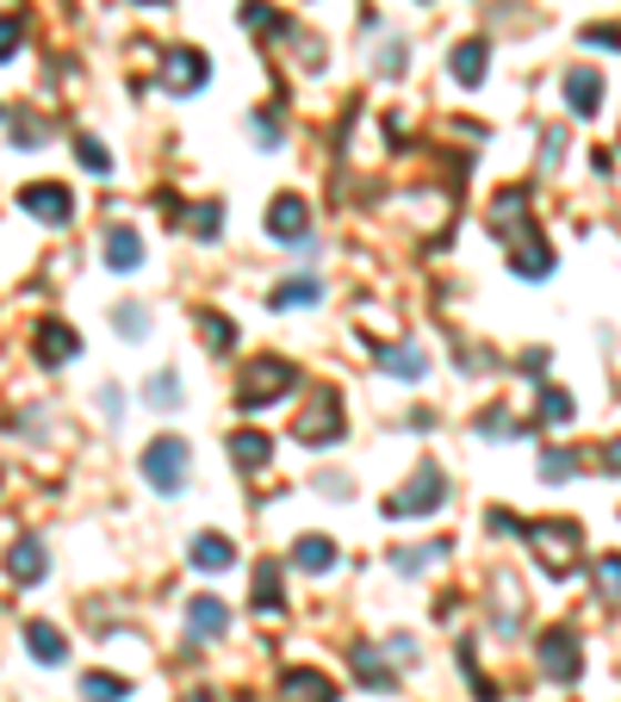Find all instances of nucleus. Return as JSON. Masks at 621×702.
I'll use <instances>...</instances> for the list:
<instances>
[{"mask_svg": "<svg viewBox=\"0 0 621 702\" xmlns=\"http://www.w3.org/2000/svg\"><path fill=\"white\" fill-rule=\"evenodd\" d=\"M100 405H106V417L119 423V417H124V391H119V386H100Z\"/></svg>", "mask_w": 621, "mask_h": 702, "instance_id": "49530a36", "label": "nucleus"}, {"mask_svg": "<svg viewBox=\"0 0 621 702\" xmlns=\"http://www.w3.org/2000/svg\"><path fill=\"white\" fill-rule=\"evenodd\" d=\"M267 236L286 243V250H298L310 236V205L298 200V193H274V205H267Z\"/></svg>", "mask_w": 621, "mask_h": 702, "instance_id": "1a4fd4ad", "label": "nucleus"}, {"mask_svg": "<svg viewBox=\"0 0 621 702\" xmlns=\"http://www.w3.org/2000/svg\"><path fill=\"white\" fill-rule=\"evenodd\" d=\"M75 355H81V336L69 324H44L38 329V360H44V367H69Z\"/></svg>", "mask_w": 621, "mask_h": 702, "instance_id": "412c9836", "label": "nucleus"}, {"mask_svg": "<svg viewBox=\"0 0 621 702\" xmlns=\"http://www.w3.org/2000/svg\"><path fill=\"white\" fill-rule=\"evenodd\" d=\"M454 81H460V88H479L485 81V69H491V44H485V38H466L460 50H454Z\"/></svg>", "mask_w": 621, "mask_h": 702, "instance_id": "4be33fe9", "label": "nucleus"}, {"mask_svg": "<svg viewBox=\"0 0 621 702\" xmlns=\"http://www.w3.org/2000/svg\"><path fill=\"white\" fill-rule=\"evenodd\" d=\"M267 460H274V441H267L262 429H236L231 436V467L236 472H267Z\"/></svg>", "mask_w": 621, "mask_h": 702, "instance_id": "aec40b11", "label": "nucleus"}, {"mask_svg": "<svg viewBox=\"0 0 621 702\" xmlns=\"http://www.w3.org/2000/svg\"><path fill=\"white\" fill-rule=\"evenodd\" d=\"M143 479H150L155 498H181L186 491V472H193V448H186L181 436H155L150 448H143Z\"/></svg>", "mask_w": 621, "mask_h": 702, "instance_id": "7ed1b4c3", "label": "nucleus"}, {"mask_svg": "<svg viewBox=\"0 0 621 702\" xmlns=\"http://www.w3.org/2000/svg\"><path fill=\"white\" fill-rule=\"evenodd\" d=\"M584 44L590 50H621V26H584Z\"/></svg>", "mask_w": 621, "mask_h": 702, "instance_id": "79ce46f5", "label": "nucleus"}, {"mask_svg": "<svg viewBox=\"0 0 621 702\" xmlns=\"http://www.w3.org/2000/svg\"><path fill=\"white\" fill-rule=\"evenodd\" d=\"M336 541H329V535H298L293 541V566L298 572H310V578H324V572H336Z\"/></svg>", "mask_w": 621, "mask_h": 702, "instance_id": "6ab92c4d", "label": "nucleus"}, {"mask_svg": "<svg viewBox=\"0 0 621 702\" xmlns=\"http://www.w3.org/2000/svg\"><path fill=\"white\" fill-rule=\"evenodd\" d=\"M541 671L553 678V684H578L584 653H578V634H572V628H547V634H541Z\"/></svg>", "mask_w": 621, "mask_h": 702, "instance_id": "6e6552de", "label": "nucleus"}, {"mask_svg": "<svg viewBox=\"0 0 621 702\" xmlns=\"http://www.w3.org/2000/svg\"><path fill=\"white\" fill-rule=\"evenodd\" d=\"M138 7H169V0H138Z\"/></svg>", "mask_w": 621, "mask_h": 702, "instance_id": "3c124183", "label": "nucleus"}, {"mask_svg": "<svg viewBox=\"0 0 621 702\" xmlns=\"http://www.w3.org/2000/svg\"><path fill=\"white\" fill-rule=\"evenodd\" d=\"M224 628H231V609L217 603V597H193L186 603V634L193 640H224Z\"/></svg>", "mask_w": 621, "mask_h": 702, "instance_id": "a211bd4d", "label": "nucleus"}, {"mask_svg": "<svg viewBox=\"0 0 621 702\" xmlns=\"http://www.w3.org/2000/svg\"><path fill=\"white\" fill-rule=\"evenodd\" d=\"M348 436V410H342L336 391H310L305 405H298L293 417V441L298 448H336V441Z\"/></svg>", "mask_w": 621, "mask_h": 702, "instance_id": "f03ea898", "label": "nucleus"}, {"mask_svg": "<svg viewBox=\"0 0 621 702\" xmlns=\"http://www.w3.org/2000/svg\"><path fill=\"white\" fill-rule=\"evenodd\" d=\"M528 218H535V205H528L522 187H503L491 200V231L497 236H510V243H516V236H528Z\"/></svg>", "mask_w": 621, "mask_h": 702, "instance_id": "9b49d317", "label": "nucleus"}, {"mask_svg": "<svg viewBox=\"0 0 621 702\" xmlns=\"http://www.w3.org/2000/svg\"><path fill=\"white\" fill-rule=\"evenodd\" d=\"M248 26V32H279V13L274 7H262V0H243V13H236Z\"/></svg>", "mask_w": 621, "mask_h": 702, "instance_id": "4c0bfd02", "label": "nucleus"}, {"mask_svg": "<svg viewBox=\"0 0 621 702\" xmlns=\"http://www.w3.org/2000/svg\"><path fill=\"white\" fill-rule=\"evenodd\" d=\"M186 560L200 566V572H231V566H236V547H231V535L205 529V535H193V541H186Z\"/></svg>", "mask_w": 621, "mask_h": 702, "instance_id": "2eb2a0df", "label": "nucleus"}, {"mask_svg": "<svg viewBox=\"0 0 621 702\" xmlns=\"http://www.w3.org/2000/svg\"><path fill=\"white\" fill-rule=\"evenodd\" d=\"M522 423L510 417V410H479V436H516Z\"/></svg>", "mask_w": 621, "mask_h": 702, "instance_id": "58836bf2", "label": "nucleus"}, {"mask_svg": "<svg viewBox=\"0 0 621 702\" xmlns=\"http://www.w3.org/2000/svg\"><path fill=\"white\" fill-rule=\"evenodd\" d=\"M143 405L150 410H181V374H174V367H155V374L143 379Z\"/></svg>", "mask_w": 621, "mask_h": 702, "instance_id": "bb28decb", "label": "nucleus"}, {"mask_svg": "<svg viewBox=\"0 0 621 702\" xmlns=\"http://www.w3.org/2000/svg\"><path fill=\"white\" fill-rule=\"evenodd\" d=\"M124 696H131V684L119 671H88L81 678V702H124Z\"/></svg>", "mask_w": 621, "mask_h": 702, "instance_id": "c85d7f7f", "label": "nucleus"}, {"mask_svg": "<svg viewBox=\"0 0 621 702\" xmlns=\"http://www.w3.org/2000/svg\"><path fill=\"white\" fill-rule=\"evenodd\" d=\"M200 336L212 343V355H231L236 348V324L224 312H200Z\"/></svg>", "mask_w": 621, "mask_h": 702, "instance_id": "c756f323", "label": "nucleus"}, {"mask_svg": "<svg viewBox=\"0 0 621 702\" xmlns=\"http://www.w3.org/2000/svg\"><path fill=\"white\" fill-rule=\"evenodd\" d=\"M205 81H212V63H205L193 44H169L162 50V69H155V88L169 100H186V94H200Z\"/></svg>", "mask_w": 621, "mask_h": 702, "instance_id": "423d86ee", "label": "nucleus"}, {"mask_svg": "<svg viewBox=\"0 0 621 702\" xmlns=\"http://www.w3.org/2000/svg\"><path fill=\"white\" fill-rule=\"evenodd\" d=\"M485 529H491V535H522V516H510V510H491V516H485Z\"/></svg>", "mask_w": 621, "mask_h": 702, "instance_id": "37998d69", "label": "nucleus"}, {"mask_svg": "<svg viewBox=\"0 0 621 702\" xmlns=\"http://www.w3.org/2000/svg\"><path fill=\"white\" fill-rule=\"evenodd\" d=\"M379 367H386L391 379H410V386H417V379L429 374V355L410 348V343H398V348H379Z\"/></svg>", "mask_w": 621, "mask_h": 702, "instance_id": "a878e982", "label": "nucleus"}, {"mask_svg": "<svg viewBox=\"0 0 621 702\" xmlns=\"http://www.w3.org/2000/svg\"><path fill=\"white\" fill-rule=\"evenodd\" d=\"M186 702H212V696H205V690H193V696H186Z\"/></svg>", "mask_w": 621, "mask_h": 702, "instance_id": "8fccbe9b", "label": "nucleus"}, {"mask_svg": "<svg viewBox=\"0 0 621 702\" xmlns=\"http://www.w3.org/2000/svg\"><path fill=\"white\" fill-rule=\"evenodd\" d=\"M510 274H522V281H547V274H553V250H547L535 231L516 236L510 243Z\"/></svg>", "mask_w": 621, "mask_h": 702, "instance_id": "dca6fc26", "label": "nucleus"}, {"mask_svg": "<svg viewBox=\"0 0 621 702\" xmlns=\"http://www.w3.org/2000/svg\"><path fill=\"white\" fill-rule=\"evenodd\" d=\"M100 262H106L112 274H138L143 267V236L131 231V224H112V231L100 236Z\"/></svg>", "mask_w": 621, "mask_h": 702, "instance_id": "9d476101", "label": "nucleus"}, {"mask_svg": "<svg viewBox=\"0 0 621 702\" xmlns=\"http://www.w3.org/2000/svg\"><path fill=\"white\" fill-rule=\"evenodd\" d=\"M559 150H566V131H547V138H541V162H547V169L559 162Z\"/></svg>", "mask_w": 621, "mask_h": 702, "instance_id": "a18cd8bd", "label": "nucleus"}, {"mask_svg": "<svg viewBox=\"0 0 621 702\" xmlns=\"http://www.w3.org/2000/svg\"><path fill=\"white\" fill-rule=\"evenodd\" d=\"M75 156H81V169H88V174H112V150L100 138H75Z\"/></svg>", "mask_w": 621, "mask_h": 702, "instance_id": "f704fd0d", "label": "nucleus"}, {"mask_svg": "<svg viewBox=\"0 0 621 702\" xmlns=\"http://www.w3.org/2000/svg\"><path fill=\"white\" fill-rule=\"evenodd\" d=\"M298 391V367L286 355H255L243 367V379H236V405L243 410H274V405H286Z\"/></svg>", "mask_w": 621, "mask_h": 702, "instance_id": "f257e3e1", "label": "nucleus"}, {"mask_svg": "<svg viewBox=\"0 0 621 702\" xmlns=\"http://www.w3.org/2000/svg\"><path fill=\"white\" fill-rule=\"evenodd\" d=\"M248 603L262 609V615H279V609H286V597H279V566L274 560L255 566V597H248Z\"/></svg>", "mask_w": 621, "mask_h": 702, "instance_id": "cd10ccee", "label": "nucleus"}, {"mask_svg": "<svg viewBox=\"0 0 621 702\" xmlns=\"http://www.w3.org/2000/svg\"><path fill=\"white\" fill-rule=\"evenodd\" d=\"M267 305H274V312H310V305H324V281H317V274H293V281L274 286Z\"/></svg>", "mask_w": 621, "mask_h": 702, "instance_id": "f3484780", "label": "nucleus"}, {"mask_svg": "<svg viewBox=\"0 0 621 702\" xmlns=\"http://www.w3.org/2000/svg\"><path fill=\"white\" fill-rule=\"evenodd\" d=\"M19 205H26L38 224H50V231H62V224L75 218V193L62 187V181H31V187L19 193Z\"/></svg>", "mask_w": 621, "mask_h": 702, "instance_id": "0eeeda50", "label": "nucleus"}, {"mask_svg": "<svg viewBox=\"0 0 621 702\" xmlns=\"http://www.w3.org/2000/svg\"><path fill=\"white\" fill-rule=\"evenodd\" d=\"M50 572V547L44 541H13L7 547V578H13V584H38V578Z\"/></svg>", "mask_w": 621, "mask_h": 702, "instance_id": "4468645a", "label": "nucleus"}, {"mask_svg": "<svg viewBox=\"0 0 621 702\" xmlns=\"http://www.w3.org/2000/svg\"><path fill=\"white\" fill-rule=\"evenodd\" d=\"M597 591H603L609 603H621V553H603V560H597Z\"/></svg>", "mask_w": 621, "mask_h": 702, "instance_id": "c9c22d12", "label": "nucleus"}, {"mask_svg": "<svg viewBox=\"0 0 621 702\" xmlns=\"http://www.w3.org/2000/svg\"><path fill=\"white\" fill-rule=\"evenodd\" d=\"M317 491H329V498H348V479H342V472H317Z\"/></svg>", "mask_w": 621, "mask_h": 702, "instance_id": "de8ad7c7", "label": "nucleus"}, {"mask_svg": "<svg viewBox=\"0 0 621 702\" xmlns=\"http://www.w3.org/2000/svg\"><path fill=\"white\" fill-rule=\"evenodd\" d=\"M112 329H119V336H131V343H143V336H150V312H143L138 298H124L119 312H112Z\"/></svg>", "mask_w": 621, "mask_h": 702, "instance_id": "7c9ffc66", "label": "nucleus"}, {"mask_svg": "<svg viewBox=\"0 0 621 702\" xmlns=\"http://www.w3.org/2000/svg\"><path fill=\"white\" fill-rule=\"evenodd\" d=\"M522 541L535 547V560L547 566V578L578 572V522H522Z\"/></svg>", "mask_w": 621, "mask_h": 702, "instance_id": "39448f33", "label": "nucleus"}, {"mask_svg": "<svg viewBox=\"0 0 621 702\" xmlns=\"http://www.w3.org/2000/svg\"><path fill=\"white\" fill-rule=\"evenodd\" d=\"M535 398H541V417H547V423H572V410H578L566 386H541Z\"/></svg>", "mask_w": 621, "mask_h": 702, "instance_id": "473e14b6", "label": "nucleus"}, {"mask_svg": "<svg viewBox=\"0 0 621 702\" xmlns=\"http://www.w3.org/2000/svg\"><path fill=\"white\" fill-rule=\"evenodd\" d=\"M255 138H262L267 150H274V143H279V125H274V112H255Z\"/></svg>", "mask_w": 621, "mask_h": 702, "instance_id": "c03bdc74", "label": "nucleus"}, {"mask_svg": "<svg viewBox=\"0 0 621 702\" xmlns=\"http://www.w3.org/2000/svg\"><path fill=\"white\" fill-rule=\"evenodd\" d=\"M38 143H44V125L19 112V119H13V150H38Z\"/></svg>", "mask_w": 621, "mask_h": 702, "instance_id": "ea45409f", "label": "nucleus"}, {"mask_svg": "<svg viewBox=\"0 0 621 702\" xmlns=\"http://www.w3.org/2000/svg\"><path fill=\"white\" fill-rule=\"evenodd\" d=\"M26 653L38 659V665H62V659H69V640L50 622H26Z\"/></svg>", "mask_w": 621, "mask_h": 702, "instance_id": "5701e85b", "label": "nucleus"}, {"mask_svg": "<svg viewBox=\"0 0 621 702\" xmlns=\"http://www.w3.org/2000/svg\"><path fill=\"white\" fill-rule=\"evenodd\" d=\"M348 665H355V678L367 690H391V684H398V671L379 659V647H348Z\"/></svg>", "mask_w": 621, "mask_h": 702, "instance_id": "393cba45", "label": "nucleus"}, {"mask_svg": "<svg viewBox=\"0 0 621 702\" xmlns=\"http://www.w3.org/2000/svg\"><path fill=\"white\" fill-rule=\"evenodd\" d=\"M19 44H26V19H19V13H7V19H0V63H13V57H19Z\"/></svg>", "mask_w": 621, "mask_h": 702, "instance_id": "e433bc0d", "label": "nucleus"}, {"mask_svg": "<svg viewBox=\"0 0 621 702\" xmlns=\"http://www.w3.org/2000/svg\"><path fill=\"white\" fill-rule=\"evenodd\" d=\"M404 63H410V57H404V38L398 44L386 38V44H379V75H404Z\"/></svg>", "mask_w": 621, "mask_h": 702, "instance_id": "a19ab883", "label": "nucleus"}, {"mask_svg": "<svg viewBox=\"0 0 621 702\" xmlns=\"http://www.w3.org/2000/svg\"><path fill=\"white\" fill-rule=\"evenodd\" d=\"M603 75H597V69H572V75H566V106H572V119H597V112H603Z\"/></svg>", "mask_w": 621, "mask_h": 702, "instance_id": "ddd939ff", "label": "nucleus"}, {"mask_svg": "<svg viewBox=\"0 0 621 702\" xmlns=\"http://www.w3.org/2000/svg\"><path fill=\"white\" fill-rule=\"evenodd\" d=\"M186 224H193V236H200V243H217V231H224V205H217V200H205Z\"/></svg>", "mask_w": 621, "mask_h": 702, "instance_id": "72a5a7b5", "label": "nucleus"}, {"mask_svg": "<svg viewBox=\"0 0 621 702\" xmlns=\"http://www.w3.org/2000/svg\"><path fill=\"white\" fill-rule=\"evenodd\" d=\"M435 560H448V541H417V547H391V572H398V578H417V572H429Z\"/></svg>", "mask_w": 621, "mask_h": 702, "instance_id": "b1692460", "label": "nucleus"}, {"mask_svg": "<svg viewBox=\"0 0 621 702\" xmlns=\"http://www.w3.org/2000/svg\"><path fill=\"white\" fill-rule=\"evenodd\" d=\"M578 472V454L572 448H541V479L547 485H566Z\"/></svg>", "mask_w": 621, "mask_h": 702, "instance_id": "2f4dec72", "label": "nucleus"}, {"mask_svg": "<svg viewBox=\"0 0 621 702\" xmlns=\"http://www.w3.org/2000/svg\"><path fill=\"white\" fill-rule=\"evenodd\" d=\"M441 503H448V472L435 467V460H423V467L386 498V516L391 522H404V516H435Z\"/></svg>", "mask_w": 621, "mask_h": 702, "instance_id": "20e7f679", "label": "nucleus"}, {"mask_svg": "<svg viewBox=\"0 0 621 702\" xmlns=\"http://www.w3.org/2000/svg\"><path fill=\"white\" fill-rule=\"evenodd\" d=\"M603 472H621V441H609V448H603Z\"/></svg>", "mask_w": 621, "mask_h": 702, "instance_id": "09e8293b", "label": "nucleus"}, {"mask_svg": "<svg viewBox=\"0 0 621 702\" xmlns=\"http://www.w3.org/2000/svg\"><path fill=\"white\" fill-rule=\"evenodd\" d=\"M279 702H336V684L324 671L293 665V671H279Z\"/></svg>", "mask_w": 621, "mask_h": 702, "instance_id": "f8f14e48", "label": "nucleus"}]
</instances>
